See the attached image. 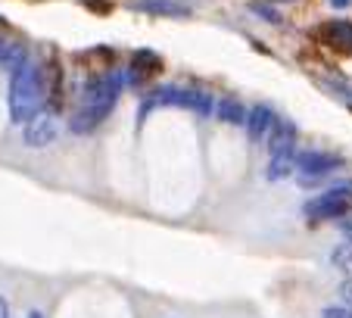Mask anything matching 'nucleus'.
<instances>
[{"mask_svg":"<svg viewBox=\"0 0 352 318\" xmlns=\"http://www.w3.org/2000/svg\"><path fill=\"white\" fill-rule=\"evenodd\" d=\"M333 262H337L340 268H352V244L340 246V250L333 253Z\"/></svg>","mask_w":352,"mask_h":318,"instance_id":"obj_15","label":"nucleus"},{"mask_svg":"<svg viewBox=\"0 0 352 318\" xmlns=\"http://www.w3.org/2000/svg\"><path fill=\"white\" fill-rule=\"evenodd\" d=\"M0 318H10V309H7V303L0 299Z\"/></svg>","mask_w":352,"mask_h":318,"instance_id":"obj_19","label":"nucleus"},{"mask_svg":"<svg viewBox=\"0 0 352 318\" xmlns=\"http://www.w3.org/2000/svg\"><path fill=\"white\" fill-rule=\"evenodd\" d=\"M219 119L221 122H231V125H240V122H246V109L240 106V100L228 97L219 103Z\"/></svg>","mask_w":352,"mask_h":318,"instance_id":"obj_13","label":"nucleus"},{"mask_svg":"<svg viewBox=\"0 0 352 318\" xmlns=\"http://www.w3.org/2000/svg\"><path fill=\"white\" fill-rule=\"evenodd\" d=\"M47 94H50V69H41L32 60L22 69H16L13 85H10V116H13V122L25 125L32 116H38L47 106Z\"/></svg>","mask_w":352,"mask_h":318,"instance_id":"obj_2","label":"nucleus"},{"mask_svg":"<svg viewBox=\"0 0 352 318\" xmlns=\"http://www.w3.org/2000/svg\"><path fill=\"white\" fill-rule=\"evenodd\" d=\"M321 315L324 318H352V309H346V306H327Z\"/></svg>","mask_w":352,"mask_h":318,"instance_id":"obj_16","label":"nucleus"},{"mask_svg":"<svg viewBox=\"0 0 352 318\" xmlns=\"http://www.w3.org/2000/svg\"><path fill=\"white\" fill-rule=\"evenodd\" d=\"M293 162H296V156H272V162H268V181L287 178L293 172Z\"/></svg>","mask_w":352,"mask_h":318,"instance_id":"obj_14","label":"nucleus"},{"mask_svg":"<svg viewBox=\"0 0 352 318\" xmlns=\"http://www.w3.org/2000/svg\"><path fill=\"white\" fill-rule=\"evenodd\" d=\"M331 3H333V7H337V10H346V7H349V3H352V0H331Z\"/></svg>","mask_w":352,"mask_h":318,"instance_id":"obj_18","label":"nucleus"},{"mask_svg":"<svg viewBox=\"0 0 352 318\" xmlns=\"http://www.w3.org/2000/svg\"><path fill=\"white\" fill-rule=\"evenodd\" d=\"M25 63H28V56H25V47H22L19 41L0 38V69H10V72H16V69H22Z\"/></svg>","mask_w":352,"mask_h":318,"instance_id":"obj_12","label":"nucleus"},{"mask_svg":"<svg viewBox=\"0 0 352 318\" xmlns=\"http://www.w3.org/2000/svg\"><path fill=\"white\" fill-rule=\"evenodd\" d=\"M28 318H44V315H41V312H28Z\"/></svg>","mask_w":352,"mask_h":318,"instance_id":"obj_20","label":"nucleus"},{"mask_svg":"<svg viewBox=\"0 0 352 318\" xmlns=\"http://www.w3.org/2000/svg\"><path fill=\"white\" fill-rule=\"evenodd\" d=\"M153 106H181V109H193L197 116L215 113L212 94H206L203 87H181V85H162L160 91H153L140 106V119H144Z\"/></svg>","mask_w":352,"mask_h":318,"instance_id":"obj_3","label":"nucleus"},{"mask_svg":"<svg viewBox=\"0 0 352 318\" xmlns=\"http://www.w3.org/2000/svg\"><path fill=\"white\" fill-rule=\"evenodd\" d=\"M274 122H278V116H274L272 106L259 103L253 106V109H246V128H250V140H265L268 134H272Z\"/></svg>","mask_w":352,"mask_h":318,"instance_id":"obj_8","label":"nucleus"},{"mask_svg":"<svg viewBox=\"0 0 352 318\" xmlns=\"http://www.w3.org/2000/svg\"><path fill=\"white\" fill-rule=\"evenodd\" d=\"M272 156H296V125L290 119H278L268 134Z\"/></svg>","mask_w":352,"mask_h":318,"instance_id":"obj_7","label":"nucleus"},{"mask_svg":"<svg viewBox=\"0 0 352 318\" xmlns=\"http://www.w3.org/2000/svg\"><path fill=\"white\" fill-rule=\"evenodd\" d=\"M122 81L125 78H122L119 72H103V75H97V78L87 81L85 91H81V97H78V106H75L72 119H69L72 134L94 131L100 122L113 113L116 100H119V94H122Z\"/></svg>","mask_w":352,"mask_h":318,"instance_id":"obj_1","label":"nucleus"},{"mask_svg":"<svg viewBox=\"0 0 352 318\" xmlns=\"http://www.w3.org/2000/svg\"><path fill=\"white\" fill-rule=\"evenodd\" d=\"M346 231H349V237H352V219H349V222H346Z\"/></svg>","mask_w":352,"mask_h":318,"instance_id":"obj_21","label":"nucleus"},{"mask_svg":"<svg viewBox=\"0 0 352 318\" xmlns=\"http://www.w3.org/2000/svg\"><path fill=\"white\" fill-rule=\"evenodd\" d=\"M138 10L150 16H168V19H187L190 16V10L175 3V0H140Z\"/></svg>","mask_w":352,"mask_h":318,"instance_id":"obj_11","label":"nucleus"},{"mask_svg":"<svg viewBox=\"0 0 352 318\" xmlns=\"http://www.w3.org/2000/svg\"><path fill=\"white\" fill-rule=\"evenodd\" d=\"M156 69H160V56L150 50H138L131 60V69H128V78H131V85H138V81L156 75Z\"/></svg>","mask_w":352,"mask_h":318,"instance_id":"obj_9","label":"nucleus"},{"mask_svg":"<svg viewBox=\"0 0 352 318\" xmlns=\"http://www.w3.org/2000/svg\"><path fill=\"white\" fill-rule=\"evenodd\" d=\"M321 34H324V41L331 47H337V50H352V22L333 19L321 28Z\"/></svg>","mask_w":352,"mask_h":318,"instance_id":"obj_10","label":"nucleus"},{"mask_svg":"<svg viewBox=\"0 0 352 318\" xmlns=\"http://www.w3.org/2000/svg\"><path fill=\"white\" fill-rule=\"evenodd\" d=\"M343 166V159L333 156V153H324V150H306V153H296V162L293 169L302 172V187H315V181L321 175H331Z\"/></svg>","mask_w":352,"mask_h":318,"instance_id":"obj_5","label":"nucleus"},{"mask_svg":"<svg viewBox=\"0 0 352 318\" xmlns=\"http://www.w3.org/2000/svg\"><path fill=\"white\" fill-rule=\"evenodd\" d=\"M349 209H352V181H340L331 191H324L321 197L309 200V203L302 206L306 219H312V222L340 219V215H346Z\"/></svg>","mask_w":352,"mask_h":318,"instance_id":"obj_4","label":"nucleus"},{"mask_svg":"<svg viewBox=\"0 0 352 318\" xmlns=\"http://www.w3.org/2000/svg\"><path fill=\"white\" fill-rule=\"evenodd\" d=\"M54 138H56V119H54V113L44 106L38 116H32V119L25 122V134H22V140H25L28 147H47Z\"/></svg>","mask_w":352,"mask_h":318,"instance_id":"obj_6","label":"nucleus"},{"mask_svg":"<svg viewBox=\"0 0 352 318\" xmlns=\"http://www.w3.org/2000/svg\"><path fill=\"white\" fill-rule=\"evenodd\" d=\"M250 10H253L256 16H262V19H268V22H280V16H278V13H272V10H268L265 3H253Z\"/></svg>","mask_w":352,"mask_h":318,"instance_id":"obj_17","label":"nucleus"}]
</instances>
